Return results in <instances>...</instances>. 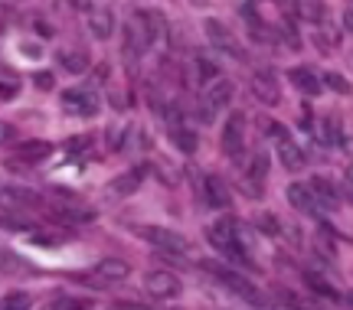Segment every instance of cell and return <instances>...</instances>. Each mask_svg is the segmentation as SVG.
<instances>
[{"label":"cell","mask_w":353,"mask_h":310,"mask_svg":"<svg viewBox=\"0 0 353 310\" xmlns=\"http://www.w3.org/2000/svg\"><path fill=\"white\" fill-rule=\"evenodd\" d=\"M242 150H245V114L232 112L223 124V154L229 161H239Z\"/></svg>","instance_id":"cell-1"},{"label":"cell","mask_w":353,"mask_h":310,"mask_svg":"<svg viewBox=\"0 0 353 310\" xmlns=\"http://www.w3.org/2000/svg\"><path fill=\"white\" fill-rule=\"evenodd\" d=\"M141 236L148 238L151 245H157L161 251H170V255H187L190 251L187 238L180 236V232H174V229H164V225H144Z\"/></svg>","instance_id":"cell-2"},{"label":"cell","mask_w":353,"mask_h":310,"mask_svg":"<svg viewBox=\"0 0 353 310\" xmlns=\"http://www.w3.org/2000/svg\"><path fill=\"white\" fill-rule=\"evenodd\" d=\"M144 291H148L154 300H174V298H180L183 285H180V278L170 271H148L144 274Z\"/></svg>","instance_id":"cell-3"},{"label":"cell","mask_w":353,"mask_h":310,"mask_svg":"<svg viewBox=\"0 0 353 310\" xmlns=\"http://www.w3.org/2000/svg\"><path fill=\"white\" fill-rule=\"evenodd\" d=\"M0 206L3 209H33V206H43L37 189H26V186H0Z\"/></svg>","instance_id":"cell-4"},{"label":"cell","mask_w":353,"mask_h":310,"mask_svg":"<svg viewBox=\"0 0 353 310\" xmlns=\"http://www.w3.org/2000/svg\"><path fill=\"white\" fill-rule=\"evenodd\" d=\"M63 108L72 114H82V118H92V114L99 112V99L88 88H72V92L63 95Z\"/></svg>","instance_id":"cell-5"},{"label":"cell","mask_w":353,"mask_h":310,"mask_svg":"<svg viewBox=\"0 0 353 310\" xmlns=\"http://www.w3.org/2000/svg\"><path fill=\"white\" fill-rule=\"evenodd\" d=\"M203 203L210 206V209H226L232 196H229V186L223 183V176H203Z\"/></svg>","instance_id":"cell-6"},{"label":"cell","mask_w":353,"mask_h":310,"mask_svg":"<svg viewBox=\"0 0 353 310\" xmlns=\"http://www.w3.org/2000/svg\"><path fill=\"white\" fill-rule=\"evenodd\" d=\"M141 26H144V33H148V43L151 46H164L167 43V17L161 10H141L138 13Z\"/></svg>","instance_id":"cell-7"},{"label":"cell","mask_w":353,"mask_h":310,"mask_svg":"<svg viewBox=\"0 0 353 310\" xmlns=\"http://www.w3.org/2000/svg\"><path fill=\"white\" fill-rule=\"evenodd\" d=\"M203 30H206V37H210V43H213V46H219V50H226L229 56L242 59V50H239V43H236V37L229 33V26H223L219 20H206V23H203Z\"/></svg>","instance_id":"cell-8"},{"label":"cell","mask_w":353,"mask_h":310,"mask_svg":"<svg viewBox=\"0 0 353 310\" xmlns=\"http://www.w3.org/2000/svg\"><path fill=\"white\" fill-rule=\"evenodd\" d=\"M95 278L99 281H105V285H118V281H125L128 274H131V265H128L125 258H99V265H95Z\"/></svg>","instance_id":"cell-9"},{"label":"cell","mask_w":353,"mask_h":310,"mask_svg":"<svg viewBox=\"0 0 353 310\" xmlns=\"http://www.w3.org/2000/svg\"><path fill=\"white\" fill-rule=\"evenodd\" d=\"M216 274H219V281H223V285H226L229 291H236V294H239L242 300H249V304H259V307L265 304V298L259 294V291H255L252 285H249V281H245V278H239V274L226 271V268H216Z\"/></svg>","instance_id":"cell-10"},{"label":"cell","mask_w":353,"mask_h":310,"mask_svg":"<svg viewBox=\"0 0 353 310\" xmlns=\"http://www.w3.org/2000/svg\"><path fill=\"white\" fill-rule=\"evenodd\" d=\"M252 95L262 101V105H278V101H281L278 79L272 72H255L252 75Z\"/></svg>","instance_id":"cell-11"},{"label":"cell","mask_w":353,"mask_h":310,"mask_svg":"<svg viewBox=\"0 0 353 310\" xmlns=\"http://www.w3.org/2000/svg\"><path fill=\"white\" fill-rule=\"evenodd\" d=\"M285 196H288V203L294 206V209L307 212V216H314V212L321 209V199L314 196L311 186H304V183H291L288 189H285Z\"/></svg>","instance_id":"cell-12"},{"label":"cell","mask_w":353,"mask_h":310,"mask_svg":"<svg viewBox=\"0 0 353 310\" xmlns=\"http://www.w3.org/2000/svg\"><path fill=\"white\" fill-rule=\"evenodd\" d=\"M88 30L95 39H112L114 33V13L108 7H92L88 10Z\"/></svg>","instance_id":"cell-13"},{"label":"cell","mask_w":353,"mask_h":310,"mask_svg":"<svg viewBox=\"0 0 353 310\" xmlns=\"http://www.w3.org/2000/svg\"><path fill=\"white\" fill-rule=\"evenodd\" d=\"M278 161H281V167H285V170L298 174L304 163H307V157H304V150L298 147L291 137H281V141H278Z\"/></svg>","instance_id":"cell-14"},{"label":"cell","mask_w":353,"mask_h":310,"mask_svg":"<svg viewBox=\"0 0 353 310\" xmlns=\"http://www.w3.org/2000/svg\"><path fill=\"white\" fill-rule=\"evenodd\" d=\"M52 154V144L50 141H23V144H17V163H43L46 157Z\"/></svg>","instance_id":"cell-15"},{"label":"cell","mask_w":353,"mask_h":310,"mask_svg":"<svg viewBox=\"0 0 353 310\" xmlns=\"http://www.w3.org/2000/svg\"><path fill=\"white\" fill-rule=\"evenodd\" d=\"M288 82L298 88V92H304V95H317V92L324 88V82H321L314 75V69H307V65H294L288 72Z\"/></svg>","instance_id":"cell-16"},{"label":"cell","mask_w":353,"mask_h":310,"mask_svg":"<svg viewBox=\"0 0 353 310\" xmlns=\"http://www.w3.org/2000/svg\"><path fill=\"white\" fill-rule=\"evenodd\" d=\"M141 180H144V170L134 167V170H128V174L114 176L112 183H108V193H112V196H131V193L141 186Z\"/></svg>","instance_id":"cell-17"},{"label":"cell","mask_w":353,"mask_h":310,"mask_svg":"<svg viewBox=\"0 0 353 310\" xmlns=\"http://www.w3.org/2000/svg\"><path fill=\"white\" fill-rule=\"evenodd\" d=\"M56 212V219H63L69 225H82V223H95V209H88V206H52Z\"/></svg>","instance_id":"cell-18"},{"label":"cell","mask_w":353,"mask_h":310,"mask_svg":"<svg viewBox=\"0 0 353 310\" xmlns=\"http://www.w3.org/2000/svg\"><path fill=\"white\" fill-rule=\"evenodd\" d=\"M311 189H314V196L321 199V206H327V209H337V206H341V193L334 189V183H330L327 176H314V180H311Z\"/></svg>","instance_id":"cell-19"},{"label":"cell","mask_w":353,"mask_h":310,"mask_svg":"<svg viewBox=\"0 0 353 310\" xmlns=\"http://www.w3.org/2000/svg\"><path fill=\"white\" fill-rule=\"evenodd\" d=\"M170 141H174V147L180 154H196V147H200L196 134L190 127H183V124H170Z\"/></svg>","instance_id":"cell-20"},{"label":"cell","mask_w":353,"mask_h":310,"mask_svg":"<svg viewBox=\"0 0 353 310\" xmlns=\"http://www.w3.org/2000/svg\"><path fill=\"white\" fill-rule=\"evenodd\" d=\"M229 99H232V82H226V79H219V82H213V85L206 88V95H203V101L210 105V108H223V105H229Z\"/></svg>","instance_id":"cell-21"},{"label":"cell","mask_w":353,"mask_h":310,"mask_svg":"<svg viewBox=\"0 0 353 310\" xmlns=\"http://www.w3.org/2000/svg\"><path fill=\"white\" fill-rule=\"evenodd\" d=\"M59 65H63L69 75H82V72H88L92 59H88L82 50H65V52H59Z\"/></svg>","instance_id":"cell-22"},{"label":"cell","mask_w":353,"mask_h":310,"mask_svg":"<svg viewBox=\"0 0 353 310\" xmlns=\"http://www.w3.org/2000/svg\"><path fill=\"white\" fill-rule=\"evenodd\" d=\"M0 310H33V294L26 291H10L0 300Z\"/></svg>","instance_id":"cell-23"},{"label":"cell","mask_w":353,"mask_h":310,"mask_svg":"<svg viewBox=\"0 0 353 310\" xmlns=\"http://www.w3.org/2000/svg\"><path fill=\"white\" fill-rule=\"evenodd\" d=\"M193 69H196V79H200L203 85H213V82H219V69H216V62H210V59H196L193 62Z\"/></svg>","instance_id":"cell-24"},{"label":"cell","mask_w":353,"mask_h":310,"mask_svg":"<svg viewBox=\"0 0 353 310\" xmlns=\"http://www.w3.org/2000/svg\"><path fill=\"white\" fill-rule=\"evenodd\" d=\"M265 176H268V154H255L252 163H249V174H245V180H252V183H262Z\"/></svg>","instance_id":"cell-25"},{"label":"cell","mask_w":353,"mask_h":310,"mask_svg":"<svg viewBox=\"0 0 353 310\" xmlns=\"http://www.w3.org/2000/svg\"><path fill=\"white\" fill-rule=\"evenodd\" d=\"M26 265L20 261V255H13L10 248H0V271L3 274H13V271H23Z\"/></svg>","instance_id":"cell-26"},{"label":"cell","mask_w":353,"mask_h":310,"mask_svg":"<svg viewBox=\"0 0 353 310\" xmlns=\"http://www.w3.org/2000/svg\"><path fill=\"white\" fill-rule=\"evenodd\" d=\"M321 82H324L330 92H337V95H350V82H347L341 72H324V79H321Z\"/></svg>","instance_id":"cell-27"},{"label":"cell","mask_w":353,"mask_h":310,"mask_svg":"<svg viewBox=\"0 0 353 310\" xmlns=\"http://www.w3.org/2000/svg\"><path fill=\"white\" fill-rule=\"evenodd\" d=\"M304 278H307L311 291H317V294H324V298H330V300L341 298V294H337V291H334V287H330L327 281H324V278H317V274H304Z\"/></svg>","instance_id":"cell-28"},{"label":"cell","mask_w":353,"mask_h":310,"mask_svg":"<svg viewBox=\"0 0 353 310\" xmlns=\"http://www.w3.org/2000/svg\"><path fill=\"white\" fill-rule=\"evenodd\" d=\"M255 225L262 229L265 236H281V223H278V219L272 216V212H262V216L255 219Z\"/></svg>","instance_id":"cell-29"},{"label":"cell","mask_w":353,"mask_h":310,"mask_svg":"<svg viewBox=\"0 0 353 310\" xmlns=\"http://www.w3.org/2000/svg\"><path fill=\"white\" fill-rule=\"evenodd\" d=\"M285 300H288L294 310H324L321 304H317V300H304V298H294V294H288Z\"/></svg>","instance_id":"cell-30"},{"label":"cell","mask_w":353,"mask_h":310,"mask_svg":"<svg viewBox=\"0 0 353 310\" xmlns=\"http://www.w3.org/2000/svg\"><path fill=\"white\" fill-rule=\"evenodd\" d=\"M125 131L128 127H108V150H118L125 144Z\"/></svg>","instance_id":"cell-31"},{"label":"cell","mask_w":353,"mask_h":310,"mask_svg":"<svg viewBox=\"0 0 353 310\" xmlns=\"http://www.w3.org/2000/svg\"><path fill=\"white\" fill-rule=\"evenodd\" d=\"M33 85L43 88V92H52V88H56V79H52V72H37L33 75Z\"/></svg>","instance_id":"cell-32"},{"label":"cell","mask_w":353,"mask_h":310,"mask_svg":"<svg viewBox=\"0 0 353 310\" xmlns=\"http://www.w3.org/2000/svg\"><path fill=\"white\" fill-rule=\"evenodd\" d=\"M92 141L88 137H72V141H65V154H79V150H85Z\"/></svg>","instance_id":"cell-33"},{"label":"cell","mask_w":353,"mask_h":310,"mask_svg":"<svg viewBox=\"0 0 353 310\" xmlns=\"http://www.w3.org/2000/svg\"><path fill=\"white\" fill-rule=\"evenodd\" d=\"M13 137H17V127L7 121H0V144H10Z\"/></svg>","instance_id":"cell-34"},{"label":"cell","mask_w":353,"mask_h":310,"mask_svg":"<svg viewBox=\"0 0 353 310\" xmlns=\"http://www.w3.org/2000/svg\"><path fill=\"white\" fill-rule=\"evenodd\" d=\"M23 56H26V59H39V56H43V50H39L37 43H23Z\"/></svg>","instance_id":"cell-35"},{"label":"cell","mask_w":353,"mask_h":310,"mask_svg":"<svg viewBox=\"0 0 353 310\" xmlns=\"http://www.w3.org/2000/svg\"><path fill=\"white\" fill-rule=\"evenodd\" d=\"M0 225H7V229H30L26 223H20V219H7V216H0Z\"/></svg>","instance_id":"cell-36"},{"label":"cell","mask_w":353,"mask_h":310,"mask_svg":"<svg viewBox=\"0 0 353 310\" xmlns=\"http://www.w3.org/2000/svg\"><path fill=\"white\" fill-rule=\"evenodd\" d=\"M278 7H281V10H288V13H294L298 10V0H275Z\"/></svg>","instance_id":"cell-37"},{"label":"cell","mask_w":353,"mask_h":310,"mask_svg":"<svg viewBox=\"0 0 353 310\" xmlns=\"http://www.w3.org/2000/svg\"><path fill=\"white\" fill-rule=\"evenodd\" d=\"M343 30L353 37V10H343Z\"/></svg>","instance_id":"cell-38"}]
</instances>
